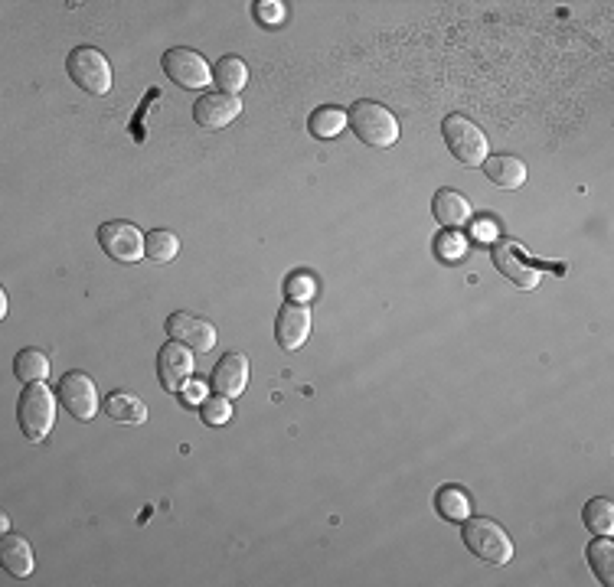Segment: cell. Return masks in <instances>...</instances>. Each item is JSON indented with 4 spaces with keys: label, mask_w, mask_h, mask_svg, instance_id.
<instances>
[{
    "label": "cell",
    "mask_w": 614,
    "mask_h": 587,
    "mask_svg": "<svg viewBox=\"0 0 614 587\" xmlns=\"http://www.w3.org/2000/svg\"><path fill=\"white\" fill-rule=\"evenodd\" d=\"M464 545L471 548V555H477L487 565H507L513 558V542L507 529L500 526V522L487 519V516H468L464 519Z\"/></svg>",
    "instance_id": "6da1fadb"
},
{
    "label": "cell",
    "mask_w": 614,
    "mask_h": 587,
    "mask_svg": "<svg viewBox=\"0 0 614 587\" xmlns=\"http://www.w3.org/2000/svg\"><path fill=\"white\" fill-rule=\"evenodd\" d=\"M56 398L46 389V382H33L23 389L20 395V405H17V418H20V428L27 434V441L33 444H43L49 431L56 424Z\"/></svg>",
    "instance_id": "7a4b0ae2"
},
{
    "label": "cell",
    "mask_w": 614,
    "mask_h": 587,
    "mask_svg": "<svg viewBox=\"0 0 614 587\" xmlns=\"http://www.w3.org/2000/svg\"><path fill=\"white\" fill-rule=\"evenodd\" d=\"M347 121L350 128L356 131L363 144L370 147H392L399 141V121L396 115L379 105V102H356L350 111H347Z\"/></svg>",
    "instance_id": "3957f363"
},
{
    "label": "cell",
    "mask_w": 614,
    "mask_h": 587,
    "mask_svg": "<svg viewBox=\"0 0 614 587\" xmlns=\"http://www.w3.org/2000/svg\"><path fill=\"white\" fill-rule=\"evenodd\" d=\"M441 134H445L448 151L461 160L464 167H481L490 157V144L487 134L477 128L471 118L464 115H448L445 124H441Z\"/></svg>",
    "instance_id": "277c9868"
},
{
    "label": "cell",
    "mask_w": 614,
    "mask_h": 587,
    "mask_svg": "<svg viewBox=\"0 0 614 587\" xmlns=\"http://www.w3.org/2000/svg\"><path fill=\"white\" fill-rule=\"evenodd\" d=\"M490 258H494V265H497V271L503 274V278L517 284L520 291H533V287L539 284V278H543V268L566 271L562 265H539V261L526 258V252L513 239L494 242V248H490Z\"/></svg>",
    "instance_id": "5b68a950"
},
{
    "label": "cell",
    "mask_w": 614,
    "mask_h": 587,
    "mask_svg": "<svg viewBox=\"0 0 614 587\" xmlns=\"http://www.w3.org/2000/svg\"><path fill=\"white\" fill-rule=\"evenodd\" d=\"M66 69H69L72 82H76L82 92H89V95H108V92H112V66H108L102 49H95V46L72 49Z\"/></svg>",
    "instance_id": "8992f818"
},
{
    "label": "cell",
    "mask_w": 614,
    "mask_h": 587,
    "mask_svg": "<svg viewBox=\"0 0 614 587\" xmlns=\"http://www.w3.org/2000/svg\"><path fill=\"white\" fill-rule=\"evenodd\" d=\"M164 72L170 79H174L177 85H183V89H206L213 79V69L210 62H206L196 49H187V46H174L164 53Z\"/></svg>",
    "instance_id": "52a82bcc"
},
{
    "label": "cell",
    "mask_w": 614,
    "mask_h": 587,
    "mask_svg": "<svg viewBox=\"0 0 614 587\" xmlns=\"http://www.w3.org/2000/svg\"><path fill=\"white\" fill-rule=\"evenodd\" d=\"M98 245L105 248L108 258L121 261V265H134L144 258V235L131 222H105L98 226Z\"/></svg>",
    "instance_id": "ba28073f"
},
{
    "label": "cell",
    "mask_w": 614,
    "mask_h": 587,
    "mask_svg": "<svg viewBox=\"0 0 614 587\" xmlns=\"http://www.w3.org/2000/svg\"><path fill=\"white\" fill-rule=\"evenodd\" d=\"M59 402L76 421H92L98 415V389L85 372H66L59 382Z\"/></svg>",
    "instance_id": "9c48e42d"
},
{
    "label": "cell",
    "mask_w": 614,
    "mask_h": 587,
    "mask_svg": "<svg viewBox=\"0 0 614 587\" xmlns=\"http://www.w3.org/2000/svg\"><path fill=\"white\" fill-rule=\"evenodd\" d=\"M157 376L167 392H183L187 382L193 379V349L177 340H170L157 353Z\"/></svg>",
    "instance_id": "30bf717a"
},
{
    "label": "cell",
    "mask_w": 614,
    "mask_h": 587,
    "mask_svg": "<svg viewBox=\"0 0 614 587\" xmlns=\"http://www.w3.org/2000/svg\"><path fill=\"white\" fill-rule=\"evenodd\" d=\"M239 115H242L239 95H226V92H206L200 102L193 105V118L206 131H223Z\"/></svg>",
    "instance_id": "8fae6325"
},
{
    "label": "cell",
    "mask_w": 614,
    "mask_h": 587,
    "mask_svg": "<svg viewBox=\"0 0 614 587\" xmlns=\"http://www.w3.org/2000/svg\"><path fill=\"white\" fill-rule=\"evenodd\" d=\"M167 333H170V340L190 346V349H196V353H210V349L216 346V327H213V323L203 320V317L183 314V310H177V314L167 317Z\"/></svg>",
    "instance_id": "7c38bea8"
},
{
    "label": "cell",
    "mask_w": 614,
    "mask_h": 587,
    "mask_svg": "<svg viewBox=\"0 0 614 587\" xmlns=\"http://www.w3.org/2000/svg\"><path fill=\"white\" fill-rule=\"evenodd\" d=\"M275 336H278V346L288 349V353L301 349L307 343V336H311V310H307L304 304L288 301L275 320Z\"/></svg>",
    "instance_id": "4fadbf2b"
},
{
    "label": "cell",
    "mask_w": 614,
    "mask_h": 587,
    "mask_svg": "<svg viewBox=\"0 0 614 587\" xmlns=\"http://www.w3.org/2000/svg\"><path fill=\"white\" fill-rule=\"evenodd\" d=\"M213 392L223 395V398H239L245 392V385H249V359H245L242 353H226L223 359L216 362L213 369Z\"/></svg>",
    "instance_id": "5bb4252c"
},
{
    "label": "cell",
    "mask_w": 614,
    "mask_h": 587,
    "mask_svg": "<svg viewBox=\"0 0 614 587\" xmlns=\"http://www.w3.org/2000/svg\"><path fill=\"white\" fill-rule=\"evenodd\" d=\"M481 167L487 173V180L500 186V190H520L526 183V164L513 154H490Z\"/></svg>",
    "instance_id": "9a60e30c"
},
{
    "label": "cell",
    "mask_w": 614,
    "mask_h": 587,
    "mask_svg": "<svg viewBox=\"0 0 614 587\" xmlns=\"http://www.w3.org/2000/svg\"><path fill=\"white\" fill-rule=\"evenodd\" d=\"M432 212H435V219L441 222L445 229H464L471 222V203L464 199L458 190H438L435 199H432Z\"/></svg>",
    "instance_id": "2e32d148"
},
{
    "label": "cell",
    "mask_w": 614,
    "mask_h": 587,
    "mask_svg": "<svg viewBox=\"0 0 614 587\" xmlns=\"http://www.w3.org/2000/svg\"><path fill=\"white\" fill-rule=\"evenodd\" d=\"M0 561H4V568L14 574V578H30L33 565H36L30 542L10 532H4V542H0Z\"/></svg>",
    "instance_id": "e0dca14e"
},
{
    "label": "cell",
    "mask_w": 614,
    "mask_h": 587,
    "mask_svg": "<svg viewBox=\"0 0 614 587\" xmlns=\"http://www.w3.org/2000/svg\"><path fill=\"white\" fill-rule=\"evenodd\" d=\"M102 411L115 424H144L147 421V405L134 392H112V395H105Z\"/></svg>",
    "instance_id": "ac0fdd59"
},
{
    "label": "cell",
    "mask_w": 614,
    "mask_h": 587,
    "mask_svg": "<svg viewBox=\"0 0 614 587\" xmlns=\"http://www.w3.org/2000/svg\"><path fill=\"white\" fill-rule=\"evenodd\" d=\"M213 79L226 95H239L245 89V82H249V66L239 56H223L216 62Z\"/></svg>",
    "instance_id": "d6986e66"
},
{
    "label": "cell",
    "mask_w": 614,
    "mask_h": 587,
    "mask_svg": "<svg viewBox=\"0 0 614 587\" xmlns=\"http://www.w3.org/2000/svg\"><path fill=\"white\" fill-rule=\"evenodd\" d=\"M180 255V239L167 229H154L151 235H144V258L154 265H170Z\"/></svg>",
    "instance_id": "ffe728a7"
},
{
    "label": "cell",
    "mask_w": 614,
    "mask_h": 587,
    "mask_svg": "<svg viewBox=\"0 0 614 587\" xmlns=\"http://www.w3.org/2000/svg\"><path fill=\"white\" fill-rule=\"evenodd\" d=\"M435 506H438V512L445 519H451V522H464L471 516V496H468V490H461V486H441L438 490V496H435Z\"/></svg>",
    "instance_id": "44dd1931"
},
{
    "label": "cell",
    "mask_w": 614,
    "mask_h": 587,
    "mask_svg": "<svg viewBox=\"0 0 614 587\" xmlns=\"http://www.w3.org/2000/svg\"><path fill=\"white\" fill-rule=\"evenodd\" d=\"M347 111L337 108V105H324V108H317L311 121H307V128H311L314 137H321V141H330V137H337L343 128H347Z\"/></svg>",
    "instance_id": "7402d4cb"
},
{
    "label": "cell",
    "mask_w": 614,
    "mask_h": 587,
    "mask_svg": "<svg viewBox=\"0 0 614 587\" xmlns=\"http://www.w3.org/2000/svg\"><path fill=\"white\" fill-rule=\"evenodd\" d=\"M14 372L20 382H46L49 379V359L43 349H20L17 359H14Z\"/></svg>",
    "instance_id": "603a6c76"
},
{
    "label": "cell",
    "mask_w": 614,
    "mask_h": 587,
    "mask_svg": "<svg viewBox=\"0 0 614 587\" xmlns=\"http://www.w3.org/2000/svg\"><path fill=\"white\" fill-rule=\"evenodd\" d=\"M585 529H592V535H611L614 532V503L605 496H595L585 503Z\"/></svg>",
    "instance_id": "cb8c5ba5"
},
{
    "label": "cell",
    "mask_w": 614,
    "mask_h": 587,
    "mask_svg": "<svg viewBox=\"0 0 614 587\" xmlns=\"http://www.w3.org/2000/svg\"><path fill=\"white\" fill-rule=\"evenodd\" d=\"M588 561H592L598 581L611 587L614 584V542H611V535H598V539L588 545Z\"/></svg>",
    "instance_id": "d4e9b609"
},
{
    "label": "cell",
    "mask_w": 614,
    "mask_h": 587,
    "mask_svg": "<svg viewBox=\"0 0 614 587\" xmlns=\"http://www.w3.org/2000/svg\"><path fill=\"white\" fill-rule=\"evenodd\" d=\"M285 291H288L291 304H311L317 297V278H314V274H307V271H294L288 278V284H285Z\"/></svg>",
    "instance_id": "484cf974"
},
{
    "label": "cell",
    "mask_w": 614,
    "mask_h": 587,
    "mask_svg": "<svg viewBox=\"0 0 614 587\" xmlns=\"http://www.w3.org/2000/svg\"><path fill=\"white\" fill-rule=\"evenodd\" d=\"M232 418V402L223 395H216V398H206L203 402V421L206 424H213V428H223V424H229Z\"/></svg>",
    "instance_id": "4316f807"
},
{
    "label": "cell",
    "mask_w": 614,
    "mask_h": 587,
    "mask_svg": "<svg viewBox=\"0 0 614 587\" xmlns=\"http://www.w3.org/2000/svg\"><path fill=\"white\" fill-rule=\"evenodd\" d=\"M464 239H458V235H454L451 229H448V235H441L438 239V252L445 255V258H458V255H464Z\"/></svg>",
    "instance_id": "83f0119b"
},
{
    "label": "cell",
    "mask_w": 614,
    "mask_h": 587,
    "mask_svg": "<svg viewBox=\"0 0 614 587\" xmlns=\"http://www.w3.org/2000/svg\"><path fill=\"white\" fill-rule=\"evenodd\" d=\"M255 14H259L262 23H281L285 20V7L275 4V0H265V4L255 7Z\"/></svg>",
    "instance_id": "f1b7e54d"
},
{
    "label": "cell",
    "mask_w": 614,
    "mask_h": 587,
    "mask_svg": "<svg viewBox=\"0 0 614 587\" xmlns=\"http://www.w3.org/2000/svg\"><path fill=\"white\" fill-rule=\"evenodd\" d=\"M200 395H203V389H200V385H196V389H190L187 402H200Z\"/></svg>",
    "instance_id": "f546056e"
},
{
    "label": "cell",
    "mask_w": 614,
    "mask_h": 587,
    "mask_svg": "<svg viewBox=\"0 0 614 587\" xmlns=\"http://www.w3.org/2000/svg\"><path fill=\"white\" fill-rule=\"evenodd\" d=\"M0 317H7V291H0Z\"/></svg>",
    "instance_id": "4dcf8cb0"
}]
</instances>
